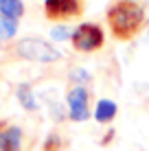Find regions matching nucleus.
<instances>
[{
  "label": "nucleus",
  "mask_w": 149,
  "mask_h": 151,
  "mask_svg": "<svg viewBox=\"0 0 149 151\" xmlns=\"http://www.w3.org/2000/svg\"><path fill=\"white\" fill-rule=\"evenodd\" d=\"M22 13H24L22 0H0V15L9 20H18Z\"/></svg>",
  "instance_id": "7"
},
{
  "label": "nucleus",
  "mask_w": 149,
  "mask_h": 151,
  "mask_svg": "<svg viewBox=\"0 0 149 151\" xmlns=\"http://www.w3.org/2000/svg\"><path fill=\"white\" fill-rule=\"evenodd\" d=\"M20 142H22V132L18 127L0 132V151H20Z\"/></svg>",
  "instance_id": "6"
},
{
  "label": "nucleus",
  "mask_w": 149,
  "mask_h": 151,
  "mask_svg": "<svg viewBox=\"0 0 149 151\" xmlns=\"http://www.w3.org/2000/svg\"><path fill=\"white\" fill-rule=\"evenodd\" d=\"M73 44H75L77 50H86V53L96 50V48L103 46V31H101V27H96V24L86 22V24H81V27L75 29Z\"/></svg>",
  "instance_id": "3"
},
{
  "label": "nucleus",
  "mask_w": 149,
  "mask_h": 151,
  "mask_svg": "<svg viewBox=\"0 0 149 151\" xmlns=\"http://www.w3.org/2000/svg\"><path fill=\"white\" fill-rule=\"evenodd\" d=\"M18 53L24 59L31 61H40V64H50V61L59 59V50L55 46L46 44L44 40H35V37H27L18 44Z\"/></svg>",
  "instance_id": "2"
},
{
  "label": "nucleus",
  "mask_w": 149,
  "mask_h": 151,
  "mask_svg": "<svg viewBox=\"0 0 149 151\" xmlns=\"http://www.w3.org/2000/svg\"><path fill=\"white\" fill-rule=\"evenodd\" d=\"M53 35L55 37H66V35H68V29H57V31H53Z\"/></svg>",
  "instance_id": "12"
},
{
  "label": "nucleus",
  "mask_w": 149,
  "mask_h": 151,
  "mask_svg": "<svg viewBox=\"0 0 149 151\" xmlns=\"http://www.w3.org/2000/svg\"><path fill=\"white\" fill-rule=\"evenodd\" d=\"M44 9L48 18H70L79 13V0H46Z\"/></svg>",
  "instance_id": "5"
},
{
  "label": "nucleus",
  "mask_w": 149,
  "mask_h": 151,
  "mask_svg": "<svg viewBox=\"0 0 149 151\" xmlns=\"http://www.w3.org/2000/svg\"><path fill=\"white\" fill-rule=\"evenodd\" d=\"M18 99H20V103H22L27 110H35V107H37V103H35L33 94H31L29 86H20L18 88Z\"/></svg>",
  "instance_id": "10"
},
{
  "label": "nucleus",
  "mask_w": 149,
  "mask_h": 151,
  "mask_svg": "<svg viewBox=\"0 0 149 151\" xmlns=\"http://www.w3.org/2000/svg\"><path fill=\"white\" fill-rule=\"evenodd\" d=\"M145 11L134 0H119L107 9V24L112 27V33L121 40H130L140 29Z\"/></svg>",
  "instance_id": "1"
},
{
  "label": "nucleus",
  "mask_w": 149,
  "mask_h": 151,
  "mask_svg": "<svg viewBox=\"0 0 149 151\" xmlns=\"http://www.w3.org/2000/svg\"><path fill=\"white\" fill-rule=\"evenodd\" d=\"M55 147H57V138L50 136L48 140H46V151H55Z\"/></svg>",
  "instance_id": "11"
},
{
  "label": "nucleus",
  "mask_w": 149,
  "mask_h": 151,
  "mask_svg": "<svg viewBox=\"0 0 149 151\" xmlns=\"http://www.w3.org/2000/svg\"><path fill=\"white\" fill-rule=\"evenodd\" d=\"M15 29H18L15 20H9V18H4V15H0V40L13 37V35H15Z\"/></svg>",
  "instance_id": "9"
},
{
  "label": "nucleus",
  "mask_w": 149,
  "mask_h": 151,
  "mask_svg": "<svg viewBox=\"0 0 149 151\" xmlns=\"http://www.w3.org/2000/svg\"><path fill=\"white\" fill-rule=\"evenodd\" d=\"M68 107L73 121H86L88 118V92L86 88H73L68 92Z\"/></svg>",
  "instance_id": "4"
},
{
  "label": "nucleus",
  "mask_w": 149,
  "mask_h": 151,
  "mask_svg": "<svg viewBox=\"0 0 149 151\" xmlns=\"http://www.w3.org/2000/svg\"><path fill=\"white\" fill-rule=\"evenodd\" d=\"M114 114H116V105L112 101H99L96 103V110H94V118L99 123H107V121H112L114 118Z\"/></svg>",
  "instance_id": "8"
}]
</instances>
